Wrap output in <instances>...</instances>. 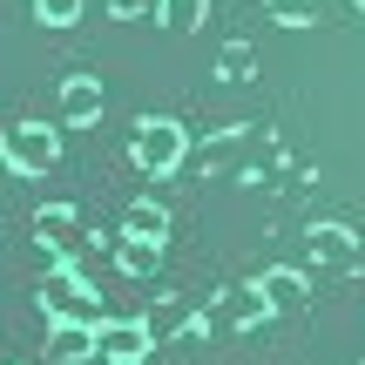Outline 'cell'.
Returning <instances> with one entry per match:
<instances>
[{
    "label": "cell",
    "mask_w": 365,
    "mask_h": 365,
    "mask_svg": "<svg viewBox=\"0 0 365 365\" xmlns=\"http://www.w3.org/2000/svg\"><path fill=\"white\" fill-rule=\"evenodd\" d=\"M264 7H271L284 27H312L318 14H325V0H264Z\"/></svg>",
    "instance_id": "14"
},
{
    "label": "cell",
    "mask_w": 365,
    "mask_h": 365,
    "mask_svg": "<svg viewBox=\"0 0 365 365\" xmlns=\"http://www.w3.org/2000/svg\"><path fill=\"white\" fill-rule=\"evenodd\" d=\"M264 312H271V304H264V291H237V298H223L217 312H210V325H257Z\"/></svg>",
    "instance_id": "7"
},
{
    "label": "cell",
    "mask_w": 365,
    "mask_h": 365,
    "mask_svg": "<svg viewBox=\"0 0 365 365\" xmlns=\"http://www.w3.org/2000/svg\"><path fill=\"white\" fill-rule=\"evenodd\" d=\"M135 365H163V359H156V352H143V359H135Z\"/></svg>",
    "instance_id": "18"
},
{
    "label": "cell",
    "mask_w": 365,
    "mask_h": 365,
    "mask_svg": "<svg viewBox=\"0 0 365 365\" xmlns=\"http://www.w3.org/2000/svg\"><path fill=\"white\" fill-rule=\"evenodd\" d=\"M156 264H163V244H149V237H122V271L149 277Z\"/></svg>",
    "instance_id": "10"
},
{
    "label": "cell",
    "mask_w": 365,
    "mask_h": 365,
    "mask_svg": "<svg viewBox=\"0 0 365 365\" xmlns=\"http://www.w3.org/2000/svg\"><path fill=\"white\" fill-rule=\"evenodd\" d=\"M163 230H170V210H163V203H135V210H129V237L163 244Z\"/></svg>",
    "instance_id": "11"
},
{
    "label": "cell",
    "mask_w": 365,
    "mask_h": 365,
    "mask_svg": "<svg viewBox=\"0 0 365 365\" xmlns=\"http://www.w3.org/2000/svg\"><path fill=\"white\" fill-rule=\"evenodd\" d=\"M34 230L48 237V250H54V257H88V237H81V217H75L68 203L41 210V217H34Z\"/></svg>",
    "instance_id": "5"
},
{
    "label": "cell",
    "mask_w": 365,
    "mask_h": 365,
    "mask_svg": "<svg viewBox=\"0 0 365 365\" xmlns=\"http://www.w3.org/2000/svg\"><path fill=\"white\" fill-rule=\"evenodd\" d=\"M182 149H190V135H182L170 115H156V122H143V129H135V163H143L149 176H170L176 163H182Z\"/></svg>",
    "instance_id": "3"
},
{
    "label": "cell",
    "mask_w": 365,
    "mask_h": 365,
    "mask_svg": "<svg viewBox=\"0 0 365 365\" xmlns=\"http://www.w3.org/2000/svg\"><path fill=\"white\" fill-rule=\"evenodd\" d=\"M264 304H271V312H291V304H304V277L298 271H264Z\"/></svg>",
    "instance_id": "8"
},
{
    "label": "cell",
    "mask_w": 365,
    "mask_h": 365,
    "mask_svg": "<svg viewBox=\"0 0 365 365\" xmlns=\"http://www.w3.org/2000/svg\"><path fill=\"white\" fill-rule=\"evenodd\" d=\"M95 352L108 365H135L143 352H156V339H149L135 318H102V325H95Z\"/></svg>",
    "instance_id": "4"
},
{
    "label": "cell",
    "mask_w": 365,
    "mask_h": 365,
    "mask_svg": "<svg viewBox=\"0 0 365 365\" xmlns=\"http://www.w3.org/2000/svg\"><path fill=\"white\" fill-rule=\"evenodd\" d=\"M0 156H7L21 176H41V170H54V156H61V135L41 129V122H14V129L0 135Z\"/></svg>",
    "instance_id": "2"
},
{
    "label": "cell",
    "mask_w": 365,
    "mask_h": 365,
    "mask_svg": "<svg viewBox=\"0 0 365 365\" xmlns=\"http://www.w3.org/2000/svg\"><path fill=\"white\" fill-rule=\"evenodd\" d=\"M41 304H48L54 325H102V291H88L81 271H54L41 284Z\"/></svg>",
    "instance_id": "1"
},
{
    "label": "cell",
    "mask_w": 365,
    "mask_h": 365,
    "mask_svg": "<svg viewBox=\"0 0 365 365\" xmlns=\"http://www.w3.org/2000/svg\"><path fill=\"white\" fill-rule=\"evenodd\" d=\"M95 115H102V81H95V75H75L61 88V122H95Z\"/></svg>",
    "instance_id": "6"
},
{
    "label": "cell",
    "mask_w": 365,
    "mask_h": 365,
    "mask_svg": "<svg viewBox=\"0 0 365 365\" xmlns=\"http://www.w3.org/2000/svg\"><path fill=\"white\" fill-rule=\"evenodd\" d=\"M217 75H223V81H250V75H257V54H250L244 41H230V48L217 54Z\"/></svg>",
    "instance_id": "13"
},
{
    "label": "cell",
    "mask_w": 365,
    "mask_h": 365,
    "mask_svg": "<svg viewBox=\"0 0 365 365\" xmlns=\"http://www.w3.org/2000/svg\"><path fill=\"white\" fill-rule=\"evenodd\" d=\"M48 352H54V359H88V352H95V325H54Z\"/></svg>",
    "instance_id": "9"
},
{
    "label": "cell",
    "mask_w": 365,
    "mask_h": 365,
    "mask_svg": "<svg viewBox=\"0 0 365 365\" xmlns=\"http://www.w3.org/2000/svg\"><path fill=\"white\" fill-rule=\"evenodd\" d=\"M203 7H210V0H163V27H196V21H203Z\"/></svg>",
    "instance_id": "16"
},
{
    "label": "cell",
    "mask_w": 365,
    "mask_h": 365,
    "mask_svg": "<svg viewBox=\"0 0 365 365\" xmlns=\"http://www.w3.org/2000/svg\"><path fill=\"white\" fill-rule=\"evenodd\" d=\"M359 7H365V0H359Z\"/></svg>",
    "instance_id": "19"
},
{
    "label": "cell",
    "mask_w": 365,
    "mask_h": 365,
    "mask_svg": "<svg viewBox=\"0 0 365 365\" xmlns=\"http://www.w3.org/2000/svg\"><path fill=\"white\" fill-rule=\"evenodd\" d=\"M304 250H312L318 264H352V244H345V230H312V237H304Z\"/></svg>",
    "instance_id": "12"
},
{
    "label": "cell",
    "mask_w": 365,
    "mask_h": 365,
    "mask_svg": "<svg viewBox=\"0 0 365 365\" xmlns=\"http://www.w3.org/2000/svg\"><path fill=\"white\" fill-rule=\"evenodd\" d=\"M81 7H88V0H34V21L68 27V21H81Z\"/></svg>",
    "instance_id": "15"
},
{
    "label": "cell",
    "mask_w": 365,
    "mask_h": 365,
    "mask_svg": "<svg viewBox=\"0 0 365 365\" xmlns=\"http://www.w3.org/2000/svg\"><path fill=\"white\" fill-rule=\"evenodd\" d=\"M163 0H108V14H115V21H143V14H156Z\"/></svg>",
    "instance_id": "17"
}]
</instances>
